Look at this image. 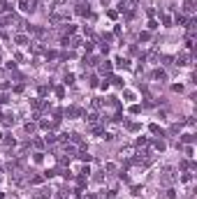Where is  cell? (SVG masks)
<instances>
[{"instance_id":"cb8c5ba5","label":"cell","mask_w":197,"mask_h":199,"mask_svg":"<svg viewBox=\"0 0 197 199\" xmlns=\"http://www.w3.org/2000/svg\"><path fill=\"white\" fill-rule=\"evenodd\" d=\"M167 197L174 199V197H176V190H172V188H169V190H167Z\"/></svg>"},{"instance_id":"e0dca14e","label":"cell","mask_w":197,"mask_h":199,"mask_svg":"<svg viewBox=\"0 0 197 199\" xmlns=\"http://www.w3.org/2000/svg\"><path fill=\"white\" fill-rule=\"evenodd\" d=\"M104 169H107V171H116V165H114V162H107V165H104Z\"/></svg>"},{"instance_id":"3957f363","label":"cell","mask_w":197,"mask_h":199,"mask_svg":"<svg viewBox=\"0 0 197 199\" xmlns=\"http://www.w3.org/2000/svg\"><path fill=\"white\" fill-rule=\"evenodd\" d=\"M74 14H79V16H86V14H88V2H77V7H74Z\"/></svg>"},{"instance_id":"8fae6325","label":"cell","mask_w":197,"mask_h":199,"mask_svg":"<svg viewBox=\"0 0 197 199\" xmlns=\"http://www.w3.org/2000/svg\"><path fill=\"white\" fill-rule=\"evenodd\" d=\"M16 44H21V46L28 44V35H16Z\"/></svg>"},{"instance_id":"7a4b0ae2","label":"cell","mask_w":197,"mask_h":199,"mask_svg":"<svg viewBox=\"0 0 197 199\" xmlns=\"http://www.w3.org/2000/svg\"><path fill=\"white\" fill-rule=\"evenodd\" d=\"M65 116H67V118H79V116H84V111H81L79 107H70V109H65Z\"/></svg>"},{"instance_id":"9c48e42d","label":"cell","mask_w":197,"mask_h":199,"mask_svg":"<svg viewBox=\"0 0 197 199\" xmlns=\"http://www.w3.org/2000/svg\"><path fill=\"white\" fill-rule=\"evenodd\" d=\"M181 141H186V144H193V141H195V137H193L190 132H186V134L181 137Z\"/></svg>"},{"instance_id":"7c38bea8","label":"cell","mask_w":197,"mask_h":199,"mask_svg":"<svg viewBox=\"0 0 197 199\" xmlns=\"http://www.w3.org/2000/svg\"><path fill=\"white\" fill-rule=\"evenodd\" d=\"M86 118H88V123H90V125H95V123H98V118H100V116H98V113H88V116H86Z\"/></svg>"},{"instance_id":"603a6c76","label":"cell","mask_w":197,"mask_h":199,"mask_svg":"<svg viewBox=\"0 0 197 199\" xmlns=\"http://www.w3.org/2000/svg\"><path fill=\"white\" fill-rule=\"evenodd\" d=\"M33 146H35V148H42V146H44V141H40V139H35V141H33Z\"/></svg>"},{"instance_id":"d6986e66","label":"cell","mask_w":197,"mask_h":199,"mask_svg":"<svg viewBox=\"0 0 197 199\" xmlns=\"http://www.w3.org/2000/svg\"><path fill=\"white\" fill-rule=\"evenodd\" d=\"M104 199H116V190H109L107 195H104Z\"/></svg>"},{"instance_id":"52a82bcc","label":"cell","mask_w":197,"mask_h":199,"mask_svg":"<svg viewBox=\"0 0 197 199\" xmlns=\"http://www.w3.org/2000/svg\"><path fill=\"white\" fill-rule=\"evenodd\" d=\"M153 79H158V81H165V79H167V74H165L162 69H155V72H153Z\"/></svg>"},{"instance_id":"ba28073f","label":"cell","mask_w":197,"mask_h":199,"mask_svg":"<svg viewBox=\"0 0 197 199\" xmlns=\"http://www.w3.org/2000/svg\"><path fill=\"white\" fill-rule=\"evenodd\" d=\"M74 30H77V28L72 26V23H63V33H65V35H72Z\"/></svg>"},{"instance_id":"5b68a950","label":"cell","mask_w":197,"mask_h":199,"mask_svg":"<svg viewBox=\"0 0 197 199\" xmlns=\"http://www.w3.org/2000/svg\"><path fill=\"white\" fill-rule=\"evenodd\" d=\"M183 9H186V14H193L195 12V0H186L183 2Z\"/></svg>"},{"instance_id":"d4e9b609","label":"cell","mask_w":197,"mask_h":199,"mask_svg":"<svg viewBox=\"0 0 197 199\" xmlns=\"http://www.w3.org/2000/svg\"><path fill=\"white\" fill-rule=\"evenodd\" d=\"M0 199H5V195H2V192H0Z\"/></svg>"},{"instance_id":"ffe728a7","label":"cell","mask_w":197,"mask_h":199,"mask_svg":"<svg viewBox=\"0 0 197 199\" xmlns=\"http://www.w3.org/2000/svg\"><path fill=\"white\" fill-rule=\"evenodd\" d=\"M111 81H114V86H123V81H121V77H111Z\"/></svg>"},{"instance_id":"30bf717a","label":"cell","mask_w":197,"mask_h":199,"mask_svg":"<svg viewBox=\"0 0 197 199\" xmlns=\"http://www.w3.org/2000/svg\"><path fill=\"white\" fill-rule=\"evenodd\" d=\"M77 157H79L81 162H90V155H88V153H86V151H81V153H79V155H77Z\"/></svg>"},{"instance_id":"4fadbf2b","label":"cell","mask_w":197,"mask_h":199,"mask_svg":"<svg viewBox=\"0 0 197 199\" xmlns=\"http://www.w3.org/2000/svg\"><path fill=\"white\" fill-rule=\"evenodd\" d=\"M153 146H155V151H165V141L158 139V141H153Z\"/></svg>"},{"instance_id":"2e32d148","label":"cell","mask_w":197,"mask_h":199,"mask_svg":"<svg viewBox=\"0 0 197 199\" xmlns=\"http://www.w3.org/2000/svg\"><path fill=\"white\" fill-rule=\"evenodd\" d=\"M174 21H176L179 26H183V23H186V16H183V14H176V16H174Z\"/></svg>"},{"instance_id":"44dd1931","label":"cell","mask_w":197,"mask_h":199,"mask_svg":"<svg viewBox=\"0 0 197 199\" xmlns=\"http://www.w3.org/2000/svg\"><path fill=\"white\" fill-rule=\"evenodd\" d=\"M26 132H35V123H26Z\"/></svg>"},{"instance_id":"8992f818","label":"cell","mask_w":197,"mask_h":199,"mask_svg":"<svg viewBox=\"0 0 197 199\" xmlns=\"http://www.w3.org/2000/svg\"><path fill=\"white\" fill-rule=\"evenodd\" d=\"M100 72L104 74V72H111V63L109 60H100Z\"/></svg>"},{"instance_id":"6da1fadb","label":"cell","mask_w":197,"mask_h":199,"mask_svg":"<svg viewBox=\"0 0 197 199\" xmlns=\"http://www.w3.org/2000/svg\"><path fill=\"white\" fill-rule=\"evenodd\" d=\"M174 178H176V176H174V169H172V167H165V169H162V183L169 185V183H174Z\"/></svg>"},{"instance_id":"7402d4cb","label":"cell","mask_w":197,"mask_h":199,"mask_svg":"<svg viewBox=\"0 0 197 199\" xmlns=\"http://www.w3.org/2000/svg\"><path fill=\"white\" fill-rule=\"evenodd\" d=\"M125 100H128V102H130V100H134V93H132V90H125Z\"/></svg>"},{"instance_id":"5bb4252c","label":"cell","mask_w":197,"mask_h":199,"mask_svg":"<svg viewBox=\"0 0 197 199\" xmlns=\"http://www.w3.org/2000/svg\"><path fill=\"white\" fill-rule=\"evenodd\" d=\"M65 86H72L74 83V74H65V81H63Z\"/></svg>"},{"instance_id":"ac0fdd59","label":"cell","mask_w":197,"mask_h":199,"mask_svg":"<svg viewBox=\"0 0 197 199\" xmlns=\"http://www.w3.org/2000/svg\"><path fill=\"white\" fill-rule=\"evenodd\" d=\"M116 65H118V67H128V60H125V58H118Z\"/></svg>"},{"instance_id":"277c9868","label":"cell","mask_w":197,"mask_h":199,"mask_svg":"<svg viewBox=\"0 0 197 199\" xmlns=\"http://www.w3.org/2000/svg\"><path fill=\"white\" fill-rule=\"evenodd\" d=\"M176 65H190V56H188V53H181V56H176Z\"/></svg>"},{"instance_id":"9a60e30c","label":"cell","mask_w":197,"mask_h":199,"mask_svg":"<svg viewBox=\"0 0 197 199\" xmlns=\"http://www.w3.org/2000/svg\"><path fill=\"white\" fill-rule=\"evenodd\" d=\"M151 40V33H139V42H148Z\"/></svg>"}]
</instances>
